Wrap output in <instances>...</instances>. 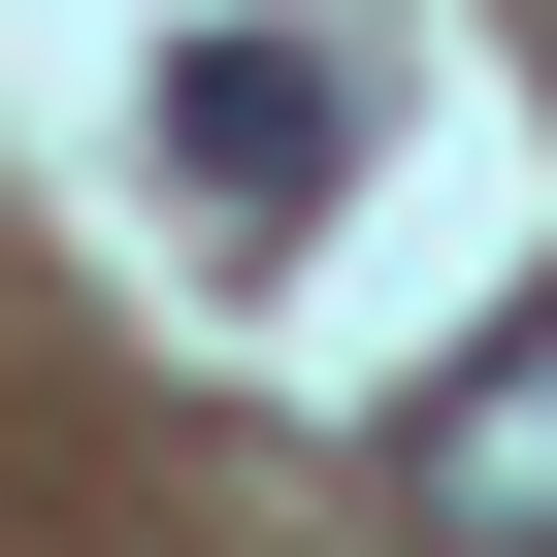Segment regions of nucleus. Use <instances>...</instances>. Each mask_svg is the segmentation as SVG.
<instances>
[{"label":"nucleus","mask_w":557,"mask_h":557,"mask_svg":"<svg viewBox=\"0 0 557 557\" xmlns=\"http://www.w3.org/2000/svg\"><path fill=\"white\" fill-rule=\"evenodd\" d=\"M164 164H197L230 230H296V197H329V66H296V34H197V66H164Z\"/></svg>","instance_id":"2"},{"label":"nucleus","mask_w":557,"mask_h":557,"mask_svg":"<svg viewBox=\"0 0 557 557\" xmlns=\"http://www.w3.org/2000/svg\"><path fill=\"white\" fill-rule=\"evenodd\" d=\"M394 492H426L459 557H557V329H524V361H459V394L394 426Z\"/></svg>","instance_id":"1"}]
</instances>
